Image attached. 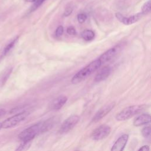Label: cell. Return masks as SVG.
I'll return each instance as SVG.
<instances>
[{"label": "cell", "mask_w": 151, "mask_h": 151, "mask_svg": "<svg viewBox=\"0 0 151 151\" xmlns=\"http://www.w3.org/2000/svg\"><path fill=\"white\" fill-rule=\"evenodd\" d=\"M101 65V63L99 59H96L90 63L87 64L86 66L79 70L72 78L71 83L73 84H76L84 79L87 78L88 76L92 74L94 71L99 68Z\"/></svg>", "instance_id": "cell-1"}, {"label": "cell", "mask_w": 151, "mask_h": 151, "mask_svg": "<svg viewBox=\"0 0 151 151\" xmlns=\"http://www.w3.org/2000/svg\"><path fill=\"white\" fill-rule=\"evenodd\" d=\"M147 107V106L146 104H137L127 107L116 114V119L118 121L126 120L133 116L140 113L144 111Z\"/></svg>", "instance_id": "cell-2"}, {"label": "cell", "mask_w": 151, "mask_h": 151, "mask_svg": "<svg viewBox=\"0 0 151 151\" xmlns=\"http://www.w3.org/2000/svg\"><path fill=\"white\" fill-rule=\"evenodd\" d=\"M42 122L37 123L24 129L18 135V138L21 141L32 140L37 134L42 132Z\"/></svg>", "instance_id": "cell-3"}, {"label": "cell", "mask_w": 151, "mask_h": 151, "mask_svg": "<svg viewBox=\"0 0 151 151\" xmlns=\"http://www.w3.org/2000/svg\"><path fill=\"white\" fill-rule=\"evenodd\" d=\"M29 114V113L26 111L19 112L1 122L3 129L12 128L18 125L20 122L24 120Z\"/></svg>", "instance_id": "cell-4"}, {"label": "cell", "mask_w": 151, "mask_h": 151, "mask_svg": "<svg viewBox=\"0 0 151 151\" xmlns=\"http://www.w3.org/2000/svg\"><path fill=\"white\" fill-rule=\"evenodd\" d=\"M111 132V128L106 124H102L96 128L92 133L91 137L94 140H100L106 138Z\"/></svg>", "instance_id": "cell-5"}, {"label": "cell", "mask_w": 151, "mask_h": 151, "mask_svg": "<svg viewBox=\"0 0 151 151\" xmlns=\"http://www.w3.org/2000/svg\"><path fill=\"white\" fill-rule=\"evenodd\" d=\"M80 117L77 115H72L65 119L62 123L59 132L61 134L66 133L71 130L79 122Z\"/></svg>", "instance_id": "cell-6"}, {"label": "cell", "mask_w": 151, "mask_h": 151, "mask_svg": "<svg viewBox=\"0 0 151 151\" xmlns=\"http://www.w3.org/2000/svg\"><path fill=\"white\" fill-rule=\"evenodd\" d=\"M115 102H111L101 107L93 116L91 122L96 123L105 117L115 106Z\"/></svg>", "instance_id": "cell-7"}, {"label": "cell", "mask_w": 151, "mask_h": 151, "mask_svg": "<svg viewBox=\"0 0 151 151\" xmlns=\"http://www.w3.org/2000/svg\"><path fill=\"white\" fill-rule=\"evenodd\" d=\"M116 18L122 23L125 24V25H130L132 24H134L138 21L139 19H140L143 15V14L142 12H139L137 14H136L130 16L129 17H126L123 15L122 14L119 12H117L115 14Z\"/></svg>", "instance_id": "cell-8"}, {"label": "cell", "mask_w": 151, "mask_h": 151, "mask_svg": "<svg viewBox=\"0 0 151 151\" xmlns=\"http://www.w3.org/2000/svg\"><path fill=\"white\" fill-rule=\"evenodd\" d=\"M120 48V47L119 45L114 46V47L110 48L109 50L106 51L105 52H104L103 54H101L98 59L100 60L101 64L107 61H109L113 57L116 56V55L117 54L118 51H119Z\"/></svg>", "instance_id": "cell-9"}, {"label": "cell", "mask_w": 151, "mask_h": 151, "mask_svg": "<svg viewBox=\"0 0 151 151\" xmlns=\"http://www.w3.org/2000/svg\"><path fill=\"white\" fill-rule=\"evenodd\" d=\"M67 101V97L64 95H61L54 99L50 104L49 108L52 111H57L61 109Z\"/></svg>", "instance_id": "cell-10"}, {"label": "cell", "mask_w": 151, "mask_h": 151, "mask_svg": "<svg viewBox=\"0 0 151 151\" xmlns=\"http://www.w3.org/2000/svg\"><path fill=\"white\" fill-rule=\"evenodd\" d=\"M129 139V135L124 134L120 136L115 143L113 144L111 150V151H122L124 150Z\"/></svg>", "instance_id": "cell-11"}, {"label": "cell", "mask_w": 151, "mask_h": 151, "mask_svg": "<svg viewBox=\"0 0 151 151\" xmlns=\"http://www.w3.org/2000/svg\"><path fill=\"white\" fill-rule=\"evenodd\" d=\"M111 73V68L109 66H105L103 67L100 71H98L95 76L94 81L96 82H100L106 80Z\"/></svg>", "instance_id": "cell-12"}, {"label": "cell", "mask_w": 151, "mask_h": 151, "mask_svg": "<svg viewBox=\"0 0 151 151\" xmlns=\"http://www.w3.org/2000/svg\"><path fill=\"white\" fill-rule=\"evenodd\" d=\"M150 122V116L149 114L144 113L137 116L133 121L134 126H140L143 124L149 123Z\"/></svg>", "instance_id": "cell-13"}, {"label": "cell", "mask_w": 151, "mask_h": 151, "mask_svg": "<svg viewBox=\"0 0 151 151\" xmlns=\"http://www.w3.org/2000/svg\"><path fill=\"white\" fill-rule=\"evenodd\" d=\"M57 117H51L49 119L42 122V132H45L51 128L56 124L57 122Z\"/></svg>", "instance_id": "cell-14"}, {"label": "cell", "mask_w": 151, "mask_h": 151, "mask_svg": "<svg viewBox=\"0 0 151 151\" xmlns=\"http://www.w3.org/2000/svg\"><path fill=\"white\" fill-rule=\"evenodd\" d=\"M12 71V67H9L4 70V73L0 77V86L2 87L6 82L8 79L9 78L11 74Z\"/></svg>", "instance_id": "cell-15"}, {"label": "cell", "mask_w": 151, "mask_h": 151, "mask_svg": "<svg viewBox=\"0 0 151 151\" xmlns=\"http://www.w3.org/2000/svg\"><path fill=\"white\" fill-rule=\"evenodd\" d=\"M95 33L93 31L90 29H86L81 33V37L87 41H91L94 38Z\"/></svg>", "instance_id": "cell-16"}, {"label": "cell", "mask_w": 151, "mask_h": 151, "mask_svg": "<svg viewBox=\"0 0 151 151\" xmlns=\"http://www.w3.org/2000/svg\"><path fill=\"white\" fill-rule=\"evenodd\" d=\"M18 40V37H15L11 42H10L5 47V48L4 49V51H3V54H4V55H6V54L13 48V47L15 46V44L17 43Z\"/></svg>", "instance_id": "cell-17"}, {"label": "cell", "mask_w": 151, "mask_h": 151, "mask_svg": "<svg viewBox=\"0 0 151 151\" xmlns=\"http://www.w3.org/2000/svg\"><path fill=\"white\" fill-rule=\"evenodd\" d=\"M150 9H151V1L148 0L145 4L143 5L142 7V13L143 15L147 14L150 12Z\"/></svg>", "instance_id": "cell-18"}, {"label": "cell", "mask_w": 151, "mask_h": 151, "mask_svg": "<svg viewBox=\"0 0 151 151\" xmlns=\"http://www.w3.org/2000/svg\"><path fill=\"white\" fill-rule=\"evenodd\" d=\"M31 141L32 140L22 141V142L16 149V150H25L28 149L31 145Z\"/></svg>", "instance_id": "cell-19"}, {"label": "cell", "mask_w": 151, "mask_h": 151, "mask_svg": "<svg viewBox=\"0 0 151 151\" xmlns=\"http://www.w3.org/2000/svg\"><path fill=\"white\" fill-rule=\"evenodd\" d=\"M45 1V0H36L35 2H34L33 5L31 6L29 11L30 12H33L35 10H36L38 7H40L42 4V3Z\"/></svg>", "instance_id": "cell-20"}, {"label": "cell", "mask_w": 151, "mask_h": 151, "mask_svg": "<svg viewBox=\"0 0 151 151\" xmlns=\"http://www.w3.org/2000/svg\"><path fill=\"white\" fill-rule=\"evenodd\" d=\"M150 126H146L145 127H144L142 130V135L146 137V138H148L150 137Z\"/></svg>", "instance_id": "cell-21"}, {"label": "cell", "mask_w": 151, "mask_h": 151, "mask_svg": "<svg viewBox=\"0 0 151 151\" xmlns=\"http://www.w3.org/2000/svg\"><path fill=\"white\" fill-rule=\"evenodd\" d=\"M87 15L85 14L84 13H80L77 16V21L80 24H82V23L86 21V20L87 19Z\"/></svg>", "instance_id": "cell-22"}, {"label": "cell", "mask_w": 151, "mask_h": 151, "mask_svg": "<svg viewBox=\"0 0 151 151\" xmlns=\"http://www.w3.org/2000/svg\"><path fill=\"white\" fill-rule=\"evenodd\" d=\"M64 32V28L62 25H59L55 31V36L57 37H60L63 35Z\"/></svg>", "instance_id": "cell-23"}, {"label": "cell", "mask_w": 151, "mask_h": 151, "mask_svg": "<svg viewBox=\"0 0 151 151\" xmlns=\"http://www.w3.org/2000/svg\"><path fill=\"white\" fill-rule=\"evenodd\" d=\"M73 11V8L72 6H67V7L65 9V10H64V14H63L64 16V17H68V16H69V15L72 13Z\"/></svg>", "instance_id": "cell-24"}, {"label": "cell", "mask_w": 151, "mask_h": 151, "mask_svg": "<svg viewBox=\"0 0 151 151\" xmlns=\"http://www.w3.org/2000/svg\"><path fill=\"white\" fill-rule=\"evenodd\" d=\"M67 32L71 35H74L76 34V31L73 27H69L67 29Z\"/></svg>", "instance_id": "cell-25"}, {"label": "cell", "mask_w": 151, "mask_h": 151, "mask_svg": "<svg viewBox=\"0 0 151 151\" xmlns=\"http://www.w3.org/2000/svg\"><path fill=\"white\" fill-rule=\"evenodd\" d=\"M150 148L149 147V146L147 145H144L143 146H142L140 149H139V150H142V151H147V150H149Z\"/></svg>", "instance_id": "cell-26"}, {"label": "cell", "mask_w": 151, "mask_h": 151, "mask_svg": "<svg viewBox=\"0 0 151 151\" xmlns=\"http://www.w3.org/2000/svg\"><path fill=\"white\" fill-rule=\"evenodd\" d=\"M6 113V111L4 109H0V117L4 116Z\"/></svg>", "instance_id": "cell-27"}, {"label": "cell", "mask_w": 151, "mask_h": 151, "mask_svg": "<svg viewBox=\"0 0 151 151\" xmlns=\"http://www.w3.org/2000/svg\"><path fill=\"white\" fill-rule=\"evenodd\" d=\"M36 0H25V1L26 2H35Z\"/></svg>", "instance_id": "cell-28"}, {"label": "cell", "mask_w": 151, "mask_h": 151, "mask_svg": "<svg viewBox=\"0 0 151 151\" xmlns=\"http://www.w3.org/2000/svg\"><path fill=\"white\" fill-rule=\"evenodd\" d=\"M2 123H1V122H0V130L2 129Z\"/></svg>", "instance_id": "cell-29"}]
</instances>
